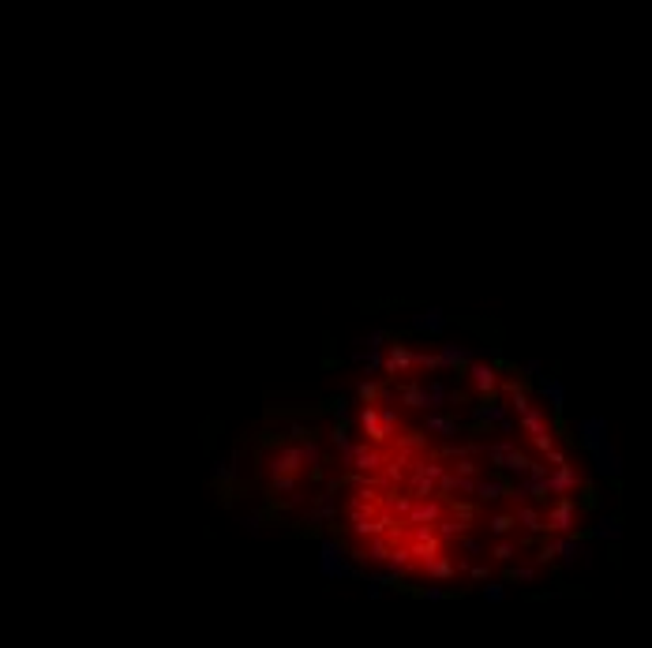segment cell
Masks as SVG:
<instances>
[{
    "label": "cell",
    "mask_w": 652,
    "mask_h": 648,
    "mask_svg": "<svg viewBox=\"0 0 652 648\" xmlns=\"http://www.w3.org/2000/svg\"><path fill=\"white\" fill-rule=\"evenodd\" d=\"M349 461H353V469L356 472H364V476H372V472H379L383 469V450H375V446H356L353 453H349Z\"/></svg>",
    "instance_id": "cell-7"
},
{
    "label": "cell",
    "mask_w": 652,
    "mask_h": 648,
    "mask_svg": "<svg viewBox=\"0 0 652 648\" xmlns=\"http://www.w3.org/2000/svg\"><path fill=\"white\" fill-rule=\"evenodd\" d=\"M487 525H491V532H495L498 539H506L510 532H514V525H517V521H514V513H495Z\"/></svg>",
    "instance_id": "cell-11"
},
{
    "label": "cell",
    "mask_w": 652,
    "mask_h": 648,
    "mask_svg": "<svg viewBox=\"0 0 652 648\" xmlns=\"http://www.w3.org/2000/svg\"><path fill=\"white\" fill-rule=\"evenodd\" d=\"M412 371V349L409 345H390V356H386V379H409Z\"/></svg>",
    "instance_id": "cell-6"
},
{
    "label": "cell",
    "mask_w": 652,
    "mask_h": 648,
    "mask_svg": "<svg viewBox=\"0 0 652 648\" xmlns=\"http://www.w3.org/2000/svg\"><path fill=\"white\" fill-rule=\"evenodd\" d=\"M529 465H532V457L529 453H517V446L498 461V469H506V472H529Z\"/></svg>",
    "instance_id": "cell-10"
},
{
    "label": "cell",
    "mask_w": 652,
    "mask_h": 648,
    "mask_svg": "<svg viewBox=\"0 0 652 648\" xmlns=\"http://www.w3.org/2000/svg\"><path fill=\"white\" fill-rule=\"evenodd\" d=\"M442 499H423V502H412V510L405 513L409 517V525H416V528H435L442 521Z\"/></svg>",
    "instance_id": "cell-5"
},
{
    "label": "cell",
    "mask_w": 652,
    "mask_h": 648,
    "mask_svg": "<svg viewBox=\"0 0 652 648\" xmlns=\"http://www.w3.org/2000/svg\"><path fill=\"white\" fill-rule=\"evenodd\" d=\"M543 488H548L551 495H555V499H566L570 491L585 488V483H581V472H578V469H573L570 461H566V465H559L555 472H551V476H543Z\"/></svg>",
    "instance_id": "cell-4"
},
{
    "label": "cell",
    "mask_w": 652,
    "mask_h": 648,
    "mask_svg": "<svg viewBox=\"0 0 652 648\" xmlns=\"http://www.w3.org/2000/svg\"><path fill=\"white\" fill-rule=\"evenodd\" d=\"M473 491L480 495L484 502H495V499H503V495H510V488L503 480H480V483H473Z\"/></svg>",
    "instance_id": "cell-9"
},
{
    "label": "cell",
    "mask_w": 652,
    "mask_h": 648,
    "mask_svg": "<svg viewBox=\"0 0 652 648\" xmlns=\"http://www.w3.org/2000/svg\"><path fill=\"white\" fill-rule=\"evenodd\" d=\"M517 427H521V435H525L529 442L555 435V424L548 420V408H540V405H532L525 416H517Z\"/></svg>",
    "instance_id": "cell-3"
},
{
    "label": "cell",
    "mask_w": 652,
    "mask_h": 648,
    "mask_svg": "<svg viewBox=\"0 0 652 648\" xmlns=\"http://www.w3.org/2000/svg\"><path fill=\"white\" fill-rule=\"evenodd\" d=\"M543 517V532H555V536H566L573 525L581 521V506H578V499H555L548 506V510L540 513Z\"/></svg>",
    "instance_id": "cell-1"
},
{
    "label": "cell",
    "mask_w": 652,
    "mask_h": 648,
    "mask_svg": "<svg viewBox=\"0 0 652 648\" xmlns=\"http://www.w3.org/2000/svg\"><path fill=\"white\" fill-rule=\"evenodd\" d=\"M465 375H469V386L476 390V397L491 405V397L498 394V367L495 364H473V367H465Z\"/></svg>",
    "instance_id": "cell-2"
},
{
    "label": "cell",
    "mask_w": 652,
    "mask_h": 648,
    "mask_svg": "<svg viewBox=\"0 0 652 648\" xmlns=\"http://www.w3.org/2000/svg\"><path fill=\"white\" fill-rule=\"evenodd\" d=\"M428 427H431V431H458V420H447V416H435V420H428Z\"/></svg>",
    "instance_id": "cell-14"
},
{
    "label": "cell",
    "mask_w": 652,
    "mask_h": 648,
    "mask_svg": "<svg viewBox=\"0 0 652 648\" xmlns=\"http://www.w3.org/2000/svg\"><path fill=\"white\" fill-rule=\"evenodd\" d=\"M514 555H517V544H514V539H498V544L491 547V558H498V563H510Z\"/></svg>",
    "instance_id": "cell-12"
},
{
    "label": "cell",
    "mask_w": 652,
    "mask_h": 648,
    "mask_svg": "<svg viewBox=\"0 0 652 648\" xmlns=\"http://www.w3.org/2000/svg\"><path fill=\"white\" fill-rule=\"evenodd\" d=\"M476 469H480V465H476L473 457H465V453H461V457H458V465H454V476L469 480V476H476Z\"/></svg>",
    "instance_id": "cell-13"
},
{
    "label": "cell",
    "mask_w": 652,
    "mask_h": 648,
    "mask_svg": "<svg viewBox=\"0 0 652 648\" xmlns=\"http://www.w3.org/2000/svg\"><path fill=\"white\" fill-rule=\"evenodd\" d=\"M514 521L525 528V532H543V517H540V510H532V506H517Z\"/></svg>",
    "instance_id": "cell-8"
}]
</instances>
